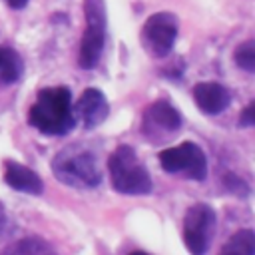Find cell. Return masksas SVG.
Masks as SVG:
<instances>
[{
    "mask_svg": "<svg viewBox=\"0 0 255 255\" xmlns=\"http://www.w3.org/2000/svg\"><path fill=\"white\" fill-rule=\"evenodd\" d=\"M233 58H235V64L239 68H243L245 72H249V74L255 72V42L253 40H247V42L239 44L235 48Z\"/></svg>",
    "mask_w": 255,
    "mask_h": 255,
    "instance_id": "cell-15",
    "label": "cell"
},
{
    "mask_svg": "<svg viewBox=\"0 0 255 255\" xmlns=\"http://www.w3.org/2000/svg\"><path fill=\"white\" fill-rule=\"evenodd\" d=\"M4 181L16 189V191H22V193H32V195H40L42 189H44V183L40 179V175L18 163V161H12V159H6L4 161Z\"/></svg>",
    "mask_w": 255,
    "mask_h": 255,
    "instance_id": "cell-11",
    "label": "cell"
},
{
    "mask_svg": "<svg viewBox=\"0 0 255 255\" xmlns=\"http://www.w3.org/2000/svg\"><path fill=\"white\" fill-rule=\"evenodd\" d=\"M6 4L10 8H14V10H20V8H24L28 4V0H6Z\"/></svg>",
    "mask_w": 255,
    "mask_h": 255,
    "instance_id": "cell-17",
    "label": "cell"
},
{
    "mask_svg": "<svg viewBox=\"0 0 255 255\" xmlns=\"http://www.w3.org/2000/svg\"><path fill=\"white\" fill-rule=\"evenodd\" d=\"M215 231V211L207 203H195L183 217V243L191 255H205Z\"/></svg>",
    "mask_w": 255,
    "mask_h": 255,
    "instance_id": "cell-7",
    "label": "cell"
},
{
    "mask_svg": "<svg viewBox=\"0 0 255 255\" xmlns=\"http://www.w3.org/2000/svg\"><path fill=\"white\" fill-rule=\"evenodd\" d=\"M0 255H56V251L40 237H24L8 245Z\"/></svg>",
    "mask_w": 255,
    "mask_h": 255,
    "instance_id": "cell-13",
    "label": "cell"
},
{
    "mask_svg": "<svg viewBox=\"0 0 255 255\" xmlns=\"http://www.w3.org/2000/svg\"><path fill=\"white\" fill-rule=\"evenodd\" d=\"M22 76V58L12 48H0V82L14 84Z\"/></svg>",
    "mask_w": 255,
    "mask_h": 255,
    "instance_id": "cell-14",
    "label": "cell"
},
{
    "mask_svg": "<svg viewBox=\"0 0 255 255\" xmlns=\"http://www.w3.org/2000/svg\"><path fill=\"white\" fill-rule=\"evenodd\" d=\"M108 112H110L108 100H106L104 92L96 90V88H86L82 92V96L78 98L76 106L72 108L74 120L80 122L86 129L98 128L108 118Z\"/></svg>",
    "mask_w": 255,
    "mask_h": 255,
    "instance_id": "cell-9",
    "label": "cell"
},
{
    "mask_svg": "<svg viewBox=\"0 0 255 255\" xmlns=\"http://www.w3.org/2000/svg\"><path fill=\"white\" fill-rule=\"evenodd\" d=\"M52 171L58 181L76 189H92L102 181L98 155L82 143H72L60 149L52 159Z\"/></svg>",
    "mask_w": 255,
    "mask_h": 255,
    "instance_id": "cell-2",
    "label": "cell"
},
{
    "mask_svg": "<svg viewBox=\"0 0 255 255\" xmlns=\"http://www.w3.org/2000/svg\"><path fill=\"white\" fill-rule=\"evenodd\" d=\"M219 255H255V233L251 229H239L227 239Z\"/></svg>",
    "mask_w": 255,
    "mask_h": 255,
    "instance_id": "cell-12",
    "label": "cell"
},
{
    "mask_svg": "<svg viewBox=\"0 0 255 255\" xmlns=\"http://www.w3.org/2000/svg\"><path fill=\"white\" fill-rule=\"evenodd\" d=\"M86 32L80 42L78 66L82 70H94L102 58L106 44V6L104 0H86Z\"/></svg>",
    "mask_w": 255,
    "mask_h": 255,
    "instance_id": "cell-4",
    "label": "cell"
},
{
    "mask_svg": "<svg viewBox=\"0 0 255 255\" xmlns=\"http://www.w3.org/2000/svg\"><path fill=\"white\" fill-rule=\"evenodd\" d=\"M112 187L126 195H141L151 191V177L139 161L131 145H118L108 159Z\"/></svg>",
    "mask_w": 255,
    "mask_h": 255,
    "instance_id": "cell-3",
    "label": "cell"
},
{
    "mask_svg": "<svg viewBox=\"0 0 255 255\" xmlns=\"http://www.w3.org/2000/svg\"><path fill=\"white\" fill-rule=\"evenodd\" d=\"M177 28L179 22L175 14L171 12L151 14L141 26V34H139L143 50L153 58H165L173 48V42L177 38Z\"/></svg>",
    "mask_w": 255,
    "mask_h": 255,
    "instance_id": "cell-5",
    "label": "cell"
},
{
    "mask_svg": "<svg viewBox=\"0 0 255 255\" xmlns=\"http://www.w3.org/2000/svg\"><path fill=\"white\" fill-rule=\"evenodd\" d=\"M179 126H181L179 112L165 100H157L151 106H147L141 118V133L151 141L175 133Z\"/></svg>",
    "mask_w": 255,
    "mask_h": 255,
    "instance_id": "cell-8",
    "label": "cell"
},
{
    "mask_svg": "<svg viewBox=\"0 0 255 255\" xmlns=\"http://www.w3.org/2000/svg\"><path fill=\"white\" fill-rule=\"evenodd\" d=\"M255 104L251 102L245 110H243V114H241V118H239V126H243V128H251L253 124H255Z\"/></svg>",
    "mask_w": 255,
    "mask_h": 255,
    "instance_id": "cell-16",
    "label": "cell"
},
{
    "mask_svg": "<svg viewBox=\"0 0 255 255\" xmlns=\"http://www.w3.org/2000/svg\"><path fill=\"white\" fill-rule=\"evenodd\" d=\"M28 124L46 135L68 133L76 120L72 114V92L66 86L44 88L28 110Z\"/></svg>",
    "mask_w": 255,
    "mask_h": 255,
    "instance_id": "cell-1",
    "label": "cell"
},
{
    "mask_svg": "<svg viewBox=\"0 0 255 255\" xmlns=\"http://www.w3.org/2000/svg\"><path fill=\"white\" fill-rule=\"evenodd\" d=\"M159 165L167 173H185L187 177L201 181L207 175V159L203 149L193 141H181L175 147L159 151Z\"/></svg>",
    "mask_w": 255,
    "mask_h": 255,
    "instance_id": "cell-6",
    "label": "cell"
},
{
    "mask_svg": "<svg viewBox=\"0 0 255 255\" xmlns=\"http://www.w3.org/2000/svg\"><path fill=\"white\" fill-rule=\"evenodd\" d=\"M129 255H147L145 251H133V253H129Z\"/></svg>",
    "mask_w": 255,
    "mask_h": 255,
    "instance_id": "cell-18",
    "label": "cell"
},
{
    "mask_svg": "<svg viewBox=\"0 0 255 255\" xmlns=\"http://www.w3.org/2000/svg\"><path fill=\"white\" fill-rule=\"evenodd\" d=\"M193 100L203 114H221L231 104V94L217 82H199L193 86Z\"/></svg>",
    "mask_w": 255,
    "mask_h": 255,
    "instance_id": "cell-10",
    "label": "cell"
}]
</instances>
